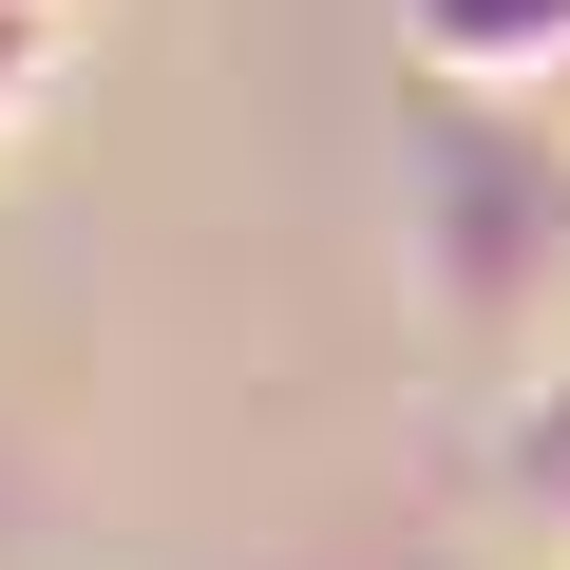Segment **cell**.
Here are the masks:
<instances>
[{"label": "cell", "mask_w": 570, "mask_h": 570, "mask_svg": "<svg viewBox=\"0 0 570 570\" xmlns=\"http://www.w3.org/2000/svg\"><path fill=\"white\" fill-rule=\"evenodd\" d=\"M419 266H438L456 324H532L551 285H570V171L532 134H456L419 171Z\"/></svg>", "instance_id": "6da1fadb"}, {"label": "cell", "mask_w": 570, "mask_h": 570, "mask_svg": "<svg viewBox=\"0 0 570 570\" xmlns=\"http://www.w3.org/2000/svg\"><path fill=\"white\" fill-rule=\"evenodd\" d=\"M0 570H39V475L0 456Z\"/></svg>", "instance_id": "5b68a950"}, {"label": "cell", "mask_w": 570, "mask_h": 570, "mask_svg": "<svg viewBox=\"0 0 570 570\" xmlns=\"http://www.w3.org/2000/svg\"><path fill=\"white\" fill-rule=\"evenodd\" d=\"M58 58H77V0H0V153L39 134V96H58Z\"/></svg>", "instance_id": "277c9868"}, {"label": "cell", "mask_w": 570, "mask_h": 570, "mask_svg": "<svg viewBox=\"0 0 570 570\" xmlns=\"http://www.w3.org/2000/svg\"><path fill=\"white\" fill-rule=\"evenodd\" d=\"M494 513H513V532L570 570V381H532V400L494 419Z\"/></svg>", "instance_id": "3957f363"}, {"label": "cell", "mask_w": 570, "mask_h": 570, "mask_svg": "<svg viewBox=\"0 0 570 570\" xmlns=\"http://www.w3.org/2000/svg\"><path fill=\"white\" fill-rule=\"evenodd\" d=\"M475 115H570V0H400Z\"/></svg>", "instance_id": "7a4b0ae2"}]
</instances>
